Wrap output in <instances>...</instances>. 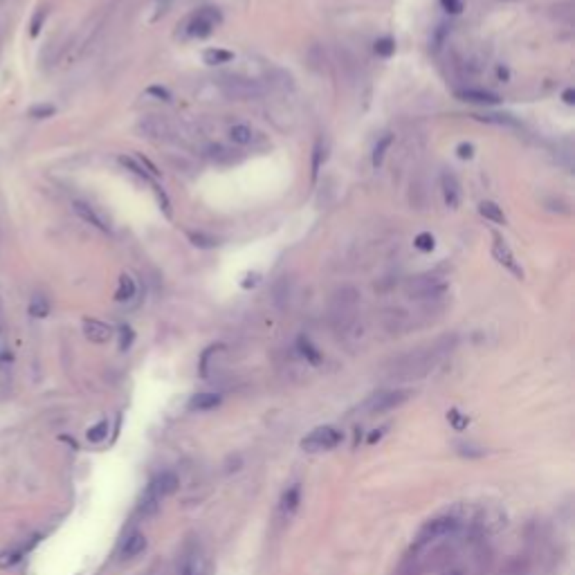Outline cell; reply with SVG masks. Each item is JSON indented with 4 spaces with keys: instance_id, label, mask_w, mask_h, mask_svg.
<instances>
[{
    "instance_id": "obj_45",
    "label": "cell",
    "mask_w": 575,
    "mask_h": 575,
    "mask_svg": "<svg viewBox=\"0 0 575 575\" xmlns=\"http://www.w3.org/2000/svg\"><path fill=\"white\" fill-rule=\"evenodd\" d=\"M0 314H3V301H0Z\"/></svg>"
},
{
    "instance_id": "obj_11",
    "label": "cell",
    "mask_w": 575,
    "mask_h": 575,
    "mask_svg": "<svg viewBox=\"0 0 575 575\" xmlns=\"http://www.w3.org/2000/svg\"><path fill=\"white\" fill-rule=\"evenodd\" d=\"M458 99H463V102H470V104H481V106H497L501 102L499 95L490 93V90H474V88H467V90H458L456 93Z\"/></svg>"
},
{
    "instance_id": "obj_35",
    "label": "cell",
    "mask_w": 575,
    "mask_h": 575,
    "mask_svg": "<svg viewBox=\"0 0 575 575\" xmlns=\"http://www.w3.org/2000/svg\"><path fill=\"white\" fill-rule=\"evenodd\" d=\"M321 158H323V153H321V142H317V144H314V151H312V178H317V173H319Z\"/></svg>"
},
{
    "instance_id": "obj_4",
    "label": "cell",
    "mask_w": 575,
    "mask_h": 575,
    "mask_svg": "<svg viewBox=\"0 0 575 575\" xmlns=\"http://www.w3.org/2000/svg\"><path fill=\"white\" fill-rule=\"evenodd\" d=\"M220 88L229 99H238V102H249V99L263 97V88L256 81L243 79V77H223Z\"/></svg>"
},
{
    "instance_id": "obj_19",
    "label": "cell",
    "mask_w": 575,
    "mask_h": 575,
    "mask_svg": "<svg viewBox=\"0 0 575 575\" xmlns=\"http://www.w3.org/2000/svg\"><path fill=\"white\" fill-rule=\"evenodd\" d=\"M27 312L32 314L34 319H45L50 314V301H48V296H43V294H34L30 303H27Z\"/></svg>"
},
{
    "instance_id": "obj_7",
    "label": "cell",
    "mask_w": 575,
    "mask_h": 575,
    "mask_svg": "<svg viewBox=\"0 0 575 575\" xmlns=\"http://www.w3.org/2000/svg\"><path fill=\"white\" fill-rule=\"evenodd\" d=\"M407 400H409V391H382V393H375L373 398L364 404V409L368 413H382V411H391L395 407H400V404Z\"/></svg>"
},
{
    "instance_id": "obj_10",
    "label": "cell",
    "mask_w": 575,
    "mask_h": 575,
    "mask_svg": "<svg viewBox=\"0 0 575 575\" xmlns=\"http://www.w3.org/2000/svg\"><path fill=\"white\" fill-rule=\"evenodd\" d=\"M84 335H86L88 341H93V344H106V341H111V337H113V326H108V323L102 321V319L86 317L84 319Z\"/></svg>"
},
{
    "instance_id": "obj_26",
    "label": "cell",
    "mask_w": 575,
    "mask_h": 575,
    "mask_svg": "<svg viewBox=\"0 0 575 575\" xmlns=\"http://www.w3.org/2000/svg\"><path fill=\"white\" fill-rule=\"evenodd\" d=\"M54 113H57V106L54 104H36L27 111V115L32 120H48V117H54Z\"/></svg>"
},
{
    "instance_id": "obj_31",
    "label": "cell",
    "mask_w": 575,
    "mask_h": 575,
    "mask_svg": "<svg viewBox=\"0 0 575 575\" xmlns=\"http://www.w3.org/2000/svg\"><path fill=\"white\" fill-rule=\"evenodd\" d=\"M189 238H191V243L196 247H216L218 243H216V238L211 236H205V234H189Z\"/></svg>"
},
{
    "instance_id": "obj_18",
    "label": "cell",
    "mask_w": 575,
    "mask_h": 575,
    "mask_svg": "<svg viewBox=\"0 0 575 575\" xmlns=\"http://www.w3.org/2000/svg\"><path fill=\"white\" fill-rule=\"evenodd\" d=\"M140 129H142L144 135H147V138H167L169 135V126L162 120H158V117H149V120H144L140 124Z\"/></svg>"
},
{
    "instance_id": "obj_39",
    "label": "cell",
    "mask_w": 575,
    "mask_h": 575,
    "mask_svg": "<svg viewBox=\"0 0 575 575\" xmlns=\"http://www.w3.org/2000/svg\"><path fill=\"white\" fill-rule=\"evenodd\" d=\"M447 418L454 422V427H456V429H463V427L467 425V418H463L461 413H458L456 409H452V411H449V416H447Z\"/></svg>"
},
{
    "instance_id": "obj_33",
    "label": "cell",
    "mask_w": 575,
    "mask_h": 575,
    "mask_svg": "<svg viewBox=\"0 0 575 575\" xmlns=\"http://www.w3.org/2000/svg\"><path fill=\"white\" fill-rule=\"evenodd\" d=\"M133 339H135L133 328H131V326H122V328H120V348L126 350V348H129V346L133 344Z\"/></svg>"
},
{
    "instance_id": "obj_29",
    "label": "cell",
    "mask_w": 575,
    "mask_h": 575,
    "mask_svg": "<svg viewBox=\"0 0 575 575\" xmlns=\"http://www.w3.org/2000/svg\"><path fill=\"white\" fill-rule=\"evenodd\" d=\"M413 245H416V249H420V252H434L436 241L429 232H422V234H418L416 238H413Z\"/></svg>"
},
{
    "instance_id": "obj_28",
    "label": "cell",
    "mask_w": 575,
    "mask_h": 575,
    "mask_svg": "<svg viewBox=\"0 0 575 575\" xmlns=\"http://www.w3.org/2000/svg\"><path fill=\"white\" fill-rule=\"evenodd\" d=\"M88 440L90 443H102V440L108 436V422L106 420H102V422H97V425H93L88 429Z\"/></svg>"
},
{
    "instance_id": "obj_38",
    "label": "cell",
    "mask_w": 575,
    "mask_h": 575,
    "mask_svg": "<svg viewBox=\"0 0 575 575\" xmlns=\"http://www.w3.org/2000/svg\"><path fill=\"white\" fill-rule=\"evenodd\" d=\"M456 153H458V158H461V160H472L474 158V147H472V144L463 142V144H458Z\"/></svg>"
},
{
    "instance_id": "obj_1",
    "label": "cell",
    "mask_w": 575,
    "mask_h": 575,
    "mask_svg": "<svg viewBox=\"0 0 575 575\" xmlns=\"http://www.w3.org/2000/svg\"><path fill=\"white\" fill-rule=\"evenodd\" d=\"M178 485H180V479H178L176 472L167 470V472L158 474L155 479L149 483L147 492L142 494L140 510L144 512V515H153V512H158L162 499H167L169 494H173L178 490Z\"/></svg>"
},
{
    "instance_id": "obj_37",
    "label": "cell",
    "mask_w": 575,
    "mask_h": 575,
    "mask_svg": "<svg viewBox=\"0 0 575 575\" xmlns=\"http://www.w3.org/2000/svg\"><path fill=\"white\" fill-rule=\"evenodd\" d=\"M153 191H155V196H158V202H160L162 209H164V214H167V216H171V202H169L167 194L162 191V189H160L158 185H153Z\"/></svg>"
},
{
    "instance_id": "obj_36",
    "label": "cell",
    "mask_w": 575,
    "mask_h": 575,
    "mask_svg": "<svg viewBox=\"0 0 575 575\" xmlns=\"http://www.w3.org/2000/svg\"><path fill=\"white\" fill-rule=\"evenodd\" d=\"M18 560H21V553H18V551H7V553L0 555V569H7V566L16 564Z\"/></svg>"
},
{
    "instance_id": "obj_3",
    "label": "cell",
    "mask_w": 575,
    "mask_h": 575,
    "mask_svg": "<svg viewBox=\"0 0 575 575\" xmlns=\"http://www.w3.org/2000/svg\"><path fill=\"white\" fill-rule=\"evenodd\" d=\"M220 12L214 7H202L200 12H196L191 18H189V23L185 25V32L187 36H191V39H205V36H209L216 27L220 25Z\"/></svg>"
},
{
    "instance_id": "obj_24",
    "label": "cell",
    "mask_w": 575,
    "mask_h": 575,
    "mask_svg": "<svg viewBox=\"0 0 575 575\" xmlns=\"http://www.w3.org/2000/svg\"><path fill=\"white\" fill-rule=\"evenodd\" d=\"M296 348H299V353H301L305 359H308L310 364H319V362H321V353L310 344L308 337H299V341H296Z\"/></svg>"
},
{
    "instance_id": "obj_15",
    "label": "cell",
    "mask_w": 575,
    "mask_h": 575,
    "mask_svg": "<svg viewBox=\"0 0 575 575\" xmlns=\"http://www.w3.org/2000/svg\"><path fill=\"white\" fill-rule=\"evenodd\" d=\"M229 140L234 144H241V147H247V144H254L258 140V133L247 124H236L229 129Z\"/></svg>"
},
{
    "instance_id": "obj_6",
    "label": "cell",
    "mask_w": 575,
    "mask_h": 575,
    "mask_svg": "<svg viewBox=\"0 0 575 575\" xmlns=\"http://www.w3.org/2000/svg\"><path fill=\"white\" fill-rule=\"evenodd\" d=\"M72 209H75V214L79 216L81 220H86L88 225H93V227H97L99 232H111V218L99 209V207L95 205H90V202H84V200H75L72 202Z\"/></svg>"
},
{
    "instance_id": "obj_27",
    "label": "cell",
    "mask_w": 575,
    "mask_h": 575,
    "mask_svg": "<svg viewBox=\"0 0 575 575\" xmlns=\"http://www.w3.org/2000/svg\"><path fill=\"white\" fill-rule=\"evenodd\" d=\"M373 50H375L377 57L389 59V57H393V52H395V41L391 39V36H384V39H377Z\"/></svg>"
},
{
    "instance_id": "obj_46",
    "label": "cell",
    "mask_w": 575,
    "mask_h": 575,
    "mask_svg": "<svg viewBox=\"0 0 575 575\" xmlns=\"http://www.w3.org/2000/svg\"><path fill=\"white\" fill-rule=\"evenodd\" d=\"M162 3H167V0H162Z\"/></svg>"
},
{
    "instance_id": "obj_17",
    "label": "cell",
    "mask_w": 575,
    "mask_h": 575,
    "mask_svg": "<svg viewBox=\"0 0 575 575\" xmlns=\"http://www.w3.org/2000/svg\"><path fill=\"white\" fill-rule=\"evenodd\" d=\"M135 292H138V283H135V279L131 274H122L120 281H117V290H115V299L117 301H131Z\"/></svg>"
},
{
    "instance_id": "obj_21",
    "label": "cell",
    "mask_w": 575,
    "mask_h": 575,
    "mask_svg": "<svg viewBox=\"0 0 575 575\" xmlns=\"http://www.w3.org/2000/svg\"><path fill=\"white\" fill-rule=\"evenodd\" d=\"M296 506H299V485H292V488L283 494L281 506H279V510H281L283 517H290L292 512L296 510Z\"/></svg>"
},
{
    "instance_id": "obj_42",
    "label": "cell",
    "mask_w": 575,
    "mask_h": 575,
    "mask_svg": "<svg viewBox=\"0 0 575 575\" xmlns=\"http://www.w3.org/2000/svg\"><path fill=\"white\" fill-rule=\"evenodd\" d=\"M562 99H564L566 106H573L575 104V90L573 88H566L564 93H562Z\"/></svg>"
},
{
    "instance_id": "obj_25",
    "label": "cell",
    "mask_w": 575,
    "mask_h": 575,
    "mask_svg": "<svg viewBox=\"0 0 575 575\" xmlns=\"http://www.w3.org/2000/svg\"><path fill=\"white\" fill-rule=\"evenodd\" d=\"M120 164H122V167H126V169H129V171H131V173H135V176H140L142 180H147V182H151V178H153V176H151V173H149V171H147V169H144V167L140 164V160H138V158H129V155H120Z\"/></svg>"
},
{
    "instance_id": "obj_23",
    "label": "cell",
    "mask_w": 575,
    "mask_h": 575,
    "mask_svg": "<svg viewBox=\"0 0 575 575\" xmlns=\"http://www.w3.org/2000/svg\"><path fill=\"white\" fill-rule=\"evenodd\" d=\"M202 59H205L207 66H220V63H229L234 59V52L220 50V48H211V50H205Z\"/></svg>"
},
{
    "instance_id": "obj_34",
    "label": "cell",
    "mask_w": 575,
    "mask_h": 575,
    "mask_svg": "<svg viewBox=\"0 0 575 575\" xmlns=\"http://www.w3.org/2000/svg\"><path fill=\"white\" fill-rule=\"evenodd\" d=\"M440 7H443L447 14H454L456 16V14L463 12L465 5H463V0H440Z\"/></svg>"
},
{
    "instance_id": "obj_30",
    "label": "cell",
    "mask_w": 575,
    "mask_h": 575,
    "mask_svg": "<svg viewBox=\"0 0 575 575\" xmlns=\"http://www.w3.org/2000/svg\"><path fill=\"white\" fill-rule=\"evenodd\" d=\"M476 120L481 122H490V124H508V126H519L510 115H474Z\"/></svg>"
},
{
    "instance_id": "obj_14",
    "label": "cell",
    "mask_w": 575,
    "mask_h": 575,
    "mask_svg": "<svg viewBox=\"0 0 575 575\" xmlns=\"http://www.w3.org/2000/svg\"><path fill=\"white\" fill-rule=\"evenodd\" d=\"M220 395L218 393H196L191 400H189V411H211L220 404Z\"/></svg>"
},
{
    "instance_id": "obj_41",
    "label": "cell",
    "mask_w": 575,
    "mask_h": 575,
    "mask_svg": "<svg viewBox=\"0 0 575 575\" xmlns=\"http://www.w3.org/2000/svg\"><path fill=\"white\" fill-rule=\"evenodd\" d=\"M45 16H48V12H45V9H41V12L34 16V21H32V36H36V34L41 32V23H43Z\"/></svg>"
},
{
    "instance_id": "obj_2",
    "label": "cell",
    "mask_w": 575,
    "mask_h": 575,
    "mask_svg": "<svg viewBox=\"0 0 575 575\" xmlns=\"http://www.w3.org/2000/svg\"><path fill=\"white\" fill-rule=\"evenodd\" d=\"M447 290V281L438 274H418L407 281V292L413 299H438Z\"/></svg>"
},
{
    "instance_id": "obj_9",
    "label": "cell",
    "mask_w": 575,
    "mask_h": 575,
    "mask_svg": "<svg viewBox=\"0 0 575 575\" xmlns=\"http://www.w3.org/2000/svg\"><path fill=\"white\" fill-rule=\"evenodd\" d=\"M458 528V521L454 517H438V519H431L425 524V528L420 530V539L422 542H429V539H438V537H445L449 533H454Z\"/></svg>"
},
{
    "instance_id": "obj_43",
    "label": "cell",
    "mask_w": 575,
    "mask_h": 575,
    "mask_svg": "<svg viewBox=\"0 0 575 575\" xmlns=\"http://www.w3.org/2000/svg\"><path fill=\"white\" fill-rule=\"evenodd\" d=\"M497 77H499L501 81H510V70H508L506 66H499V68H497Z\"/></svg>"
},
{
    "instance_id": "obj_20",
    "label": "cell",
    "mask_w": 575,
    "mask_h": 575,
    "mask_svg": "<svg viewBox=\"0 0 575 575\" xmlns=\"http://www.w3.org/2000/svg\"><path fill=\"white\" fill-rule=\"evenodd\" d=\"M479 214L483 216V218H488V220L497 223V225H506V214H503L501 207L497 202H492V200H483L479 205Z\"/></svg>"
},
{
    "instance_id": "obj_44",
    "label": "cell",
    "mask_w": 575,
    "mask_h": 575,
    "mask_svg": "<svg viewBox=\"0 0 575 575\" xmlns=\"http://www.w3.org/2000/svg\"><path fill=\"white\" fill-rule=\"evenodd\" d=\"M3 337H5V323L0 319V341H3Z\"/></svg>"
},
{
    "instance_id": "obj_16",
    "label": "cell",
    "mask_w": 575,
    "mask_h": 575,
    "mask_svg": "<svg viewBox=\"0 0 575 575\" xmlns=\"http://www.w3.org/2000/svg\"><path fill=\"white\" fill-rule=\"evenodd\" d=\"M144 548H147V537L142 533H133L126 537V542L122 546V560H133V557H138Z\"/></svg>"
},
{
    "instance_id": "obj_5",
    "label": "cell",
    "mask_w": 575,
    "mask_h": 575,
    "mask_svg": "<svg viewBox=\"0 0 575 575\" xmlns=\"http://www.w3.org/2000/svg\"><path fill=\"white\" fill-rule=\"evenodd\" d=\"M341 443V431L337 427L323 425L312 429L308 436L301 440V447L305 452H326V449H332Z\"/></svg>"
},
{
    "instance_id": "obj_32",
    "label": "cell",
    "mask_w": 575,
    "mask_h": 575,
    "mask_svg": "<svg viewBox=\"0 0 575 575\" xmlns=\"http://www.w3.org/2000/svg\"><path fill=\"white\" fill-rule=\"evenodd\" d=\"M147 95H149V97H155V99H160V102H167V104L171 102V99H173L164 86H149V88H147Z\"/></svg>"
},
{
    "instance_id": "obj_40",
    "label": "cell",
    "mask_w": 575,
    "mask_h": 575,
    "mask_svg": "<svg viewBox=\"0 0 575 575\" xmlns=\"http://www.w3.org/2000/svg\"><path fill=\"white\" fill-rule=\"evenodd\" d=\"M258 281H261V274H256V272H249V274H245V281H241V285L245 288V290H249V288H256V285H258Z\"/></svg>"
},
{
    "instance_id": "obj_13",
    "label": "cell",
    "mask_w": 575,
    "mask_h": 575,
    "mask_svg": "<svg viewBox=\"0 0 575 575\" xmlns=\"http://www.w3.org/2000/svg\"><path fill=\"white\" fill-rule=\"evenodd\" d=\"M205 573V560L202 553L194 548V551L185 553L182 562H180V575H202Z\"/></svg>"
},
{
    "instance_id": "obj_12",
    "label": "cell",
    "mask_w": 575,
    "mask_h": 575,
    "mask_svg": "<svg viewBox=\"0 0 575 575\" xmlns=\"http://www.w3.org/2000/svg\"><path fill=\"white\" fill-rule=\"evenodd\" d=\"M440 187H443L445 205L449 209H456L458 202H461V187H458V180L452 173H443V178H440Z\"/></svg>"
},
{
    "instance_id": "obj_22",
    "label": "cell",
    "mask_w": 575,
    "mask_h": 575,
    "mask_svg": "<svg viewBox=\"0 0 575 575\" xmlns=\"http://www.w3.org/2000/svg\"><path fill=\"white\" fill-rule=\"evenodd\" d=\"M391 144H393V135H391V133H386V135H382L380 140H377L375 149H373V158H371V162H373L375 169L384 162V155H386V151L391 149Z\"/></svg>"
},
{
    "instance_id": "obj_8",
    "label": "cell",
    "mask_w": 575,
    "mask_h": 575,
    "mask_svg": "<svg viewBox=\"0 0 575 575\" xmlns=\"http://www.w3.org/2000/svg\"><path fill=\"white\" fill-rule=\"evenodd\" d=\"M492 256H494V261H497V263H501L506 270H510V272L515 274L517 279H524V270H521V265L517 263V258H515V254H512V249H510V245L506 243V238L499 236V234H494Z\"/></svg>"
}]
</instances>
